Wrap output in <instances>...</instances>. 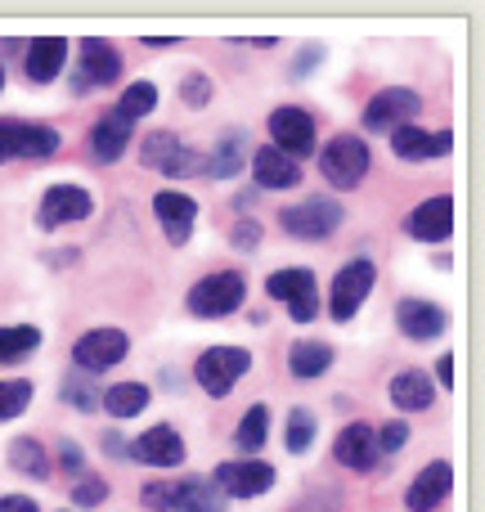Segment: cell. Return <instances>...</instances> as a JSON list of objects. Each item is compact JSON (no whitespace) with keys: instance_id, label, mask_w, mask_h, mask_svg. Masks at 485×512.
Segmentation results:
<instances>
[{"instance_id":"6","label":"cell","mask_w":485,"mask_h":512,"mask_svg":"<svg viewBox=\"0 0 485 512\" xmlns=\"http://www.w3.org/2000/svg\"><path fill=\"white\" fill-rule=\"evenodd\" d=\"M59 131H50V126L41 122H0V162L9 158H54L59 153Z\"/></svg>"},{"instance_id":"23","label":"cell","mask_w":485,"mask_h":512,"mask_svg":"<svg viewBox=\"0 0 485 512\" xmlns=\"http://www.w3.org/2000/svg\"><path fill=\"white\" fill-rule=\"evenodd\" d=\"M252 171H256V185L261 189H292L301 180V162L283 158V153L270 149V144L252 153Z\"/></svg>"},{"instance_id":"47","label":"cell","mask_w":485,"mask_h":512,"mask_svg":"<svg viewBox=\"0 0 485 512\" xmlns=\"http://www.w3.org/2000/svg\"><path fill=\"white\" fill-rule=\"evenodd\" d=\"M0 86H5V77H0Z\"/></svg>"},{"instance_id":"34","label":"cell","mask_w":485,"mask_h":512,"mask_svg":"<svg viewBox=\"0 0 485 512\" xmlns=\"http://www.w3.org/2000/svg\"><path fill=\"white\" fill-rule=\"evenodd\" d=\"M315 432H319L315 414H310L306 405L292 409V414H288V450H292V454H306L310 445H315Z\"/></svg>"},{"instance_id":"9","label":"cell","mask_w":485,"mask_h":512,"mask_svg":"<svg viewBox=\"0 0 485 512\" xmlns=\"http://www.w3.org/2000/svg\"><path fill=\"white\" fill-rule=\"evenodd\" d=\"M418 113H423V99H418L414 90L387 86L369 99V108H364V126H369V131H400V126H409Z\"/></svg>"},{"instance_id":"22","label":"cell","mask_w":485,"mask_h":512,"mask_svg":"<svg viewBox=\"0 0 485 512\" xmlns=\"http://www.w3.org/2000/svg\"><path fill=\"white\" fill-rule=\"evenodd\" d=\"M131 131H135V122H126L122 113H104L95 122V131H90V153H95L99 162H117L126 153Z\"/></svg>"},{"instance_id":"14","label":"cell","mask_w":485,"mask_h":512,"mask_svg":"<svg viewBox=\"0 0 485 512\" xmlns=\"http://www.w3.org/2000/svg\"><path fill=\"white\" fill-rule=\"evenodd\" d=\"M117 72H122V59L108 41H81V68L72 77V90L86 95V90H99V86H113Z\"/></svg>"},{"instance_id":"16","label":"cell","mask_w":485,"mask_h":512,"mask_svg":"<svg viewBox=\"0 0 485 512\" xmlns=\"http://www.w3.org/2000/svg\"><path fill=\"white\" fill-rule=\"evenodd\" d=\"M396 324H400V333H405L409 342H432V337H441L445 328H450V315H445L436 301L405 297L396 306Z\"/></svg>"},{"instance_id":"17","label":"cell","mask_w":485,"mask_h":512,"mask_svg":"<svg viewBox=\"0 0 485 512\" xmlns=\"http://www.w3.org/2000/svg\"><path fill=\"white\" fill-rule=\"evenodd\" d=\"M450 225H454V203L445 194L427 198V203H418L414 212L405 216V234L418 243H445L450 239Z\"/></svg>"},{"instance_id":"39","label":"cell","mask_w":485,"mask_h":512,"mask_svg":"<svg viewBox=\"0 0 485 512\" xmlns=\"http://www.w3.org/2000/svg\"><path fill=\"white\" fill-rule=\"evenodd\" d=\"M180 95H185V104H189V108H203L207 99H212V81H207L203 72H189L185 86H180Z\"/></svg>"},{"instance_id":"2","label":"cell","mask_w":485,"mask_h":512,"mask_svg":"<svg viewBox=\"0 0 485 512\" xmlns=\"http://www.w3.org/2000/svg\"><path fill=\"white\" fill-rule=\"evenodd\" d=\"M243 297H247L243 270H221L189 288V310L203 319H221V315H234V310L243 306Z\"/></svg>"},{"instance_id":"32","label":"cell","mask_w":485,"mask_h":512,"mask_svg":"<svg viewBox=\"0 0 485 512\" xmlns=\"http://www.w3.org/2000/svg\"><path fill=\"white\" fill-rule=\"evenodd\" d=\"M265 432H270V409L265 405H252L243 414V423H239V432H234V445H239L243 454H256L265 445Z\"/></svg>"},{"instance_id":"19","label":"cell","mask_w":485,"mask_h":512,"mask_svg":"<svg viewBox=\"0 0 485 512\" xmlns=\"http://www.w3.org/2000/svg\"><path fill=\"white\" fill-rule=\"evenodd\" d=\"M450 144H454L450 131L427 135L418 122L391 131V149H396V158H405V162H436V158H445V153H450Z\"/></svg>"},{"instance_id":"33","label":"cell","mask_w":485,"mask_h":512,"mask_svg":"<svg viewBox=\"0 0 485 512\" xmlns=\"http://www.w3.org/2000/svg\"><path fill=\"white\" fill-rule=\"evenodd\" d=\"M59 396L68 400L72 409H81V414H90V409L99 405V387H95V378H90V373H68V378H63V387H59Z\"/></svg>"},{"instance_id":"4","label":"cell","mask_w":485,"mask_h":512,"mask_svg":"<svg viewBox=\"0 0 485 512\" xmlns=\"http://www.w3.org/2000/svg\"><path fill=\"white\" fill-rule=\"evenodd\" d=\"M252 369V355L243 346H212V351L198 355V387L207 396H230L234 382Z\"/></svg>"},{"instance_id":"15","label":"cell","mask_w":485,"mask_h":512,"mask_svg":"<svg viewBox=\"0 0 485 512\" xmlns=\"http://www.w3.org/2000/svg\"><path fill=\"white\" fill-rule=\"evenodd\" d=\"M126 454L140 459V463H149V468H180V463H185V441H180L176 427L158 423V427H149L140 441L126 445Z\"/></svg>"},{"instance_id":"20","label":"cell","mask_w":485,"mask_h":512,"mask_svg":"<svg viewBox=\"0 0 485 512\" xmlns=\"http://www.w3.org/2000/svg\"><path fill=\"white\" fill-rule=\"evenodd\" d=\"M337 463L351 472H369L378 463V432L369 423H351L346 432H337Z\"/></svg>"},{"instance_id":"46","label":"cell","mask_w":485,"mask_h":512,"mask_svg":"<svg viewBox=\"0 0 485 512\" xmlns=\"http://www.w3.org/2000/svg\"><path fill=\"white\" fill-rule=\"evenodd\" d=\"M104 450H108V454H113V459H122V454H126L122 436H104Z\"/></svg>"},{"instance_id":"18","label":"cell","mask_w":485,"mask_h":512,"mask_svg":"<svg viewBox=\"0 0 485 512\" xmlns=\"http://www.w3.org/2000/svg\"><path fill=\"white\" fill-rule=\"evenodd\" d=\"M450 481H454V468L445 459L427 463V468L414 477V486L405 490L409 512H436V508L445 504V495H450Z\"/></svg>"},{"instance_id":"30","label":"cell","mask_w":485,"mask_h":512,"mask_svg":"<svg viewBox=\"0 0 485 512\" xmlns=\"http://www.w3.org/2000/svg\"><path fill=\"white\" fill-rule=\"evenodd\" d=\"M9 468H18V472H27V477H50V459H45V445L41 441H32V436H23V441H14L9 445Z\"/></svg>"},{"instance_id":"36","label":"cell","mask_w":485,"mask_h":512,"mask_svg":"<svg viewBox=\"0 0 485 512\" xmlns=\"http://www.w3.org/2000/svg\"><path fill=\"white\" fill-rule=\"evenodd\" d=\"M27 405H32V382L27 378L0 382V423H5V418H18Z\"/></svg>"},{"instance_id":"28","label":"cell","mask_w":485,"mask_h":512,"mask_svg":"<svg viewBox=\"0 0 485 512\" xmlns=\"http://www.w3.org/2000/svg\"><path fill=\"white\" fill-rule=\"evenodd\" d=\"M41 346V328L18 324V328H0V364H18Z\"/></svg>"},{"instance_id":"42","label":"cell","mask_w":485,"mask_h":512,"mask_svg":"<svg viewBox=\"0 0 485 512\" xmlns=\"http://www.w3.org/2000/svg\"><path fill=\"white\" fill-rule=\"evenodd\" d=\"M256 239H261V230H256L252 221H243L239 230H234V243H239V248H256Z\"/></svg>"},{"instance_id":"8","label":"cell","mask_w":485,"mask_h":512,"mask_svg":"<svg viewBox=\"0 0 485 512\" xmlns=\"http://www.w3.org/2000/svg\"><path fill=\"white\" fill-rule=\"evenodd\" d=\"M270 140L283 158H292V162L310 158V153H315V117H310L306 108H292V104L274 108L270 113Z\"/></svg>"},{"instance_id":"27","label":"cell","mask_w":485,"mask_h":512,"mask_svg":"<svg viewBox=\"0 0 485 512\" xmlns=\"http://www.w3.org/2000/svg\"><path fill=\"white\" fill-rule=\"evenodd\" d=\"M328 364H333V346H324V342H292V351H288L292 378H319V373H328Z\"/></svg>"},{"instance_id":"5","label":"cell","mask_w":485,"mask_h":512,"mask_svg":"<svg viewBox=\"0 0 485 512\" xmlns=\"http://www.w3.org/2000/svg\"><path fill=\"white\" fill-rule=\"evenodd\" d=\"M126 351H131V337H126L122 328H90V333H81L77 346H72V364L95 378V373L113 369L117 360H126Z\"/></svg>"},{"instance_id":"37","label":"cell","mask_w":485,"mask_h":512,"mask_svg":"<svg viewBox=\"0 0 485 512\" xmlns=\"http://www.w3.org/2000/svg\"><path fill=\"white\" fill-rule=\"evenodd\" d=\"M140 499H144V508H153V512H171L180 499V481H149Z\"/></svg>"},{"instance_id":"45","label":"cell","mask_w":485,"mask_h":512,"mask_svg":"<svg viewBox=\"0 0 485 512\" xmlns=\"http://www.w3.org/2000/svg\"><path fill=\"white\" fill-rule=\"evenodd\" d=\"M315 63H319V45H310V54H301V59L292 63V72H297V77H301V72H310V68H315Z\"/></svg>"},{"instance_id":"31","label":"cell","mask_w":485,"mask_h":512,"mask_svg":"<svg viewBox=\"0 0 485 512\" xmlns=\"http://www.w3.org/2000/svg\"><path fill=\"white\" fill-rule=\"evenodd\" d=\"M153 108H158V86H153V81H131V86L122 90V99H117L113 113H122L126 122H135V117L153 113Z\"/></svg>"},{"instance_id":"29","label":"cell","mask_w":485,"mask_h":512,"mask_svg":"<svg viewBox=\"0 0 485 512\" xmlns=\"http://www.w3.org/2000/svg\"><path fill=\"white\" fill-rule=\"evenodd\" d=\"M176 512H221V490L212 481H180V499H176Z\"/></svg>"},{"instance_id":"25","label":"cell","mask_w":485,"mask_h":512,"mask_svg":"<svg viewBox=\"0 0 485 512\" xmlns=\"http://www.w3.org/2000/svg\"><path fill=\"white\" fill-rule=\"evenodd\" d=\"M391 400H396V409H432V400H436V387H432V378L427 373H418V369H405V373H396L391 378Z\"/></svg>"},{"instance_id":"24","label":"cell","mask_w":485,"mask_h":512,"mask_svg":"<svg viewBox=\"0 0 485 512\" xmlns=\"http://www.w3.org/2000/svg\"><path fill=\"white\" fill-rule=\"evenodd\" d=\"M63 59H68V41L63 36H41V41L27 45V77L32 81H54L63 72Z\"/></svg>"},{"instance_id":"44","label":"cell","mask_w":485,"mask_h":512,"mask_svg":"<svg viewBox=\"0 0 485 512\" xmlns=\"http://www.w3.org/2000/svg\"><path fill=\"white\" fill-rule=\"evenodd\" d=\"M436 378H441L445 387H454V355H441V360H436Z\"/></svg>"},{"instance_id":"12","label":"cell","mask_w":485,"mask_h":512,"mask_svg":"<svg viewBox=\"0 0 485 512\" xmlns=\"http://www.w3.org/2000/svg\"><path fill=\"white\" fill-rule=\"evenodd\" d=\"M221 495H234V499H256L274 486V468L261 459H239V463H221L216 468V481H212Z\"/></svg>"},{"instance_id":"1","label":"cell","mask_w":485,"mask_h":512,"mask_svg":"<svg viewBox=\"0 0 485 512\" xmlns=\"http://www.w3.org/2000/svg\"><path fill=\"white\" fill-rule=\"evenodd\" d=\"M319 171H324V180L333 189H355L364 180V171H369V144L346 131L333 135L324 144V153H319Z\"/></svg>"},{"instance_id":"10","label":"cell","mask_w":485,"mask_h":512,"mask_svg":"<svg viewBox=\"0 0 485 512\" xmlns=\"http://www.w3.org/2000/svg\"><path fill=\"white\" fill-rule=\"evenodd\" d=\"M140 158H144V167L167 171V176H194V171H198V153L189 149V144L180 140V135H171V131H153V135H144Z\"/></svg>"},{"instance_id":"26","label":"cell","mask_w":485,"mask_h":512,"mask_svg":"<svg viewBox=\"0 0 485 512\" xmlns=\"http://www.w3.org/2000/svg\"><path fill=\"white\" fill-rule=\"evenodd\" d=\"M99 405L113 418H135L149 409V387H144V382H117V387H108L104 396H99Z\"/></svg>"},{"instance_id":"11","label":"cell","mask_w":485,"mask_h":512,"mask_svg":"<svg viewBox=\"0 0 485 512\" xmlns=\"http://www.w3.org/2000/svg\"><path fill=\"white\" fill-rule=\"evenodd\" d=\"M265 292L279 301H288V315L297 324H310L319 310V297H315V274L310 270H279L265 279Z\"/></svg>"},{"instance_id":"35","label":"cell","mask_w":485,"mask_h":512,"mask_svg":"<svg viewBox=\"0 0 485 512\" xmlns=\"http://www.w3.org/2000/svg\"><path fill=\"white\" fill-rule=\"evenodd\" d=\"M239 149H243V135L234 131V135H225L221 140V149H216V162L207 171H212L216 180H230V176H239V167H243V158H239Z\"/></svg>"},{"instance_id":"3","label":"cell","mask_w":485,"mask_h":512,"mask_svg":"<svg viewBox=\"0 0 485 512\" xmlns=\"http://www.w3.org/2000/svg\"><path fill=\"white\" fill-rule=\"evenodd\" d=\"M279 225L292 234V239H328V234L342 225V203L337 198H306V203H292L279 212Z\"/></svg>"},{"instance_id":"41","label":"cell","mask_w":485,"mask_h":512,"mask_svg":"<svg viewBox=\"0 0 485 512\" xmlns=\"http://www.w3.org/2000/svg\"><path fill=\"white\" fill-rule=\"evenodd\" d=\"M59 459H63V468H68V472H77V468H81V450H77V441H63V445H59Z\"/></svg>"},{"instance_id":"21","label":"cell","mask_w":485,"mask_h":512,"mask_svg":"<svg viewBox=\"0 0 485 512\" xmlns=\"http://www.w3.org/2000/svg\"><path fill=\"white\" fill-rule=\"evenodd\" d=\"M153 212H158V221H162V230H167V239L176 243H189V230H194V221H198V203L189 194H171V189H162L158 198H153Z\"/></svg>"},{"instance_id":"40","label":"cell","mask_w":485,"mask_h":512,"mask_svg":"<svg viewBox=\"0 0 485 512\" xmlns=\"http://www.w3.org/2000/svg\"><path fill=\"white\" fill-rule=\"evenodd\" d=\"M405 436H409V427H405V423H387V427L378 432V450H387V454L405 450Z\"/></svg>"},{"instance_id":"43","label":"cell","mask_w":485,"mask_h":512,"mask_svg":"<svg viewBox=\"0 0 485 512\" xmlns=\"http://www.w3.org/2000/svg\"><path fill=\"white\" fill-rule=\"evenodd\" d=\"M0 512H36V504L27 495H5L0 499Z\"/></svg>"},{"instance_id":"38","label":"cell","mask_w":485,"mask_h":512,"mask_svg":"<svg viewBox=\"0 0 485 512\" xmlns=\"http://www.w3.org/2000/svg\"><path fill=\"white\" fill-rule=\"evenodd\" d=\"M104 499H108V481H99V477H81V486L72 490V504L77 508H95Z\"/></svg>"},{"instance_id":"13","label":"cell","mask_w":485,"mask_h":512,"mask_svg":"<svg viewBox=\"0 0 485 512\" xmlns=\"http://www.w3.org/2000/svg\"><path fill=\"white\" fill-rule=\"evenodd\" d=\"M90 194L81 185H54L45 189L41 207H36V221H41V230H59V225H72V221H86L90 216Z\"/></svg>"},{"instance_id":"7","label":"cell","mask_w":485,"mask_h":512,"mask_svg":"<svg viewBox=\"0 0 485 512\" xmlns=\"http://www.w3.org/2000/svg\"><path fill=\"white\" fill-rule=\"evenodd\" d=\"M373 279H378V265L373 261H351V265H342L337 270V279H333V297H328V315L337 319V324H346V319H355V310L364 306V297H369V288H373Z\"/></svg>"}]
</instances>
